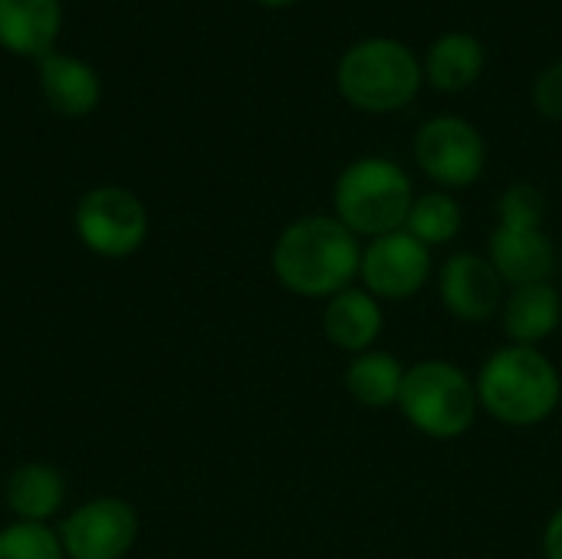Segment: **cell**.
Listing matches in <instances>:
<instances>
[{
    "label": "cell",
    "mask_w": 562,
    "mask_h": 559,
    "mask_svg": "<svg viewBox=\"0 0 562 559\" xmlns=\"http://www.w3.org/2000/svg\"><path fill=\"white\" fill-rule=\"evenodd\" d=\"M362 267L359 237L326 214H310L293 221L273 244L277 280L306 300H333L349 290Z\"/></svg>",
    "instance_id": "1"
},
{
    "label": "cell",
    "mask_w": 562,
    "mask_h": 559,
    "mask_svg": "<svg viewBox=\"0 0 562 559\" xmlns=\"http://www.w3.org/2000/svg\"><path fill=\"white\" fill-rule=\"evenodd\" d=\"M481 409L510 425L530 428L547 422L562 399L557 366L537 346H504L477 372Z\"/></svg>",
    "instance_id": "2"
},
{
    "label": "cell",
    "mask_w": 562,
    "mask_h": 559,
    "mask_svg": "<svg viewBox=\"0 0 562 559\" xmlns=\"http://www.w3.org/2000/svg\"><path fill=\"white\" fill-rule=\"evenodd\" d=\"M425 69L415 53L392 36H369L349 46L336 69L339 96L362 112L405 109L422 89Z\"/></svg>",
    "instance_id": "3"
},
{
    "label": "cell",
    "mask_w": 562,
    "mask_h": 559,
    "mask_svg": "<svg viewBox=\"0 0 562 559\" xmlns=\"http://www.w3.org/2000/svg\"><path fill=\"white\" fill-rule=\"evenodd\" d=\"M336 217L356 237H385L405 231L408 211L415 204L412 178L389 158H359L342 168L333 188Z\"/></svg>",
    "instance_id": "4"
},
{
    "label": "cell",
    "mask_w": 562,
    "mask_h": 559,
    "mask_svg": "<svg viewBox=\"0 0 562 559\" xmlns=\"http://www.w3.org/2000/svg\"><path fill=\"white\" fill-rule=\"evenodd\" d=\"M398 409L408 425L428 438L448 441L464 435L477 418V385L461 366L445 359H425L405 369Z\"/></svg>",
    "instance_id": "5"
},
{
    "label": "cell",
    "mask_w": 562,
    "mask_h": 559,
    "mask_svg": "<svg viewBox=\"0 0 562 559\" xmlns=\"http://www.w3.org/2000/svg\"><path fill=\"white\" fill-rule=\"evenodd\" d=\"M72 227L86 250L105 260H122L145 244L148 211L128 188L102 185L79 198Z\"/></svg>",
    "instance_id": "6"
},
{
    "label": "cell",
    "mask_w": 562,
    "mask_h": 559,
    "mask_svg": "<svg viewBox=\"0 0 562 559\" xmlns=\"http://www.w3.org/2000/svg\"><path fill=\"white\" fill-rule=\"evenodd\" d=\"M418 168L441 188H468L487 165L481 132L461 115H435L415 135Z\"/></svg>",
    "instance_id": "7"
},
{
    "label": "cell",
    "mask_w": 562,
    "mask_h": 559,
    "mask_svg": "<svg viewBox=\"0 0 562 559\" xmlns=\"http://www.w3.org/2000/svg\"><path fill=\"white\" fill-rule=\"evenodd\" d=\"M66 559H125L138 540V514L125 497H92L56 527Z\"/></svg>",
    "instance_id": "8"
},
{
    "label": "cell",
    "mask_w": 562,
    "mask_h": 559,
    "mask_svg": "<svg viewBox=\"0 0 562 559\" xmlns=\"http://www.w3.org/2000/svg\"><path fill=\"white\" fill-rule=\"evenodd\" d=\"M359 277L379 303L382 300H412L431 280V247L415 241L408 231L375 237L362 250Z\"/></svg>",
    "instance_id": "9"
},
{
    "label": "cell",
    "mask_w": 562,
    "mask_h": 559,
    "mask_svg": "<svg viewBox=\"0 0 562 559\" xmlns=\"http://www.w3.org/2000/svg\"><path fill=\"white\" fill-rule=\"evenodd\" d=\"M441 300L451 316L464 323H484L504 306V280L494 264L481 254H451L438 277Z\"/></svg>",
    "instance_id": "10"
},
{
    "label": "cell",
    "mask_w": 562,
    "mask_h": 559,
    "mask_svg": "<svg viewBox=\"0 0 562 559\" xmlns=\"http://www.w3.org/2000/svg\"><path fill=\"white\" fill-rule=\"evenodd\" d=\"M487 260L501 273L504 287H530V283H550L557 273L560 254L543 227L530 224H497L491 234Z\"/></svg>",
    "instance_id": "11"
},
{
    "label": "cell",
    "mask_w": 562,
    "mask_h": 559,
    "mask_svg": "<svg viewBox=\"0 0 562 559\" xmlns=\"http://www.w3.org/2000/svg\"><path fill=\"white\" fill-rule=\"evenodd\" d=\"M382 326H385L382 303L369 290L349 287L336 293L333 300H326L323 333L342 353H352V356L369 353L372 343L382 336Z\"/></svg>",
    "instance_id": "12"
},
{
    "label": "cell",
    "mask_w": 562,
    "mask_h": 559,
    "mask_svg": "<svg viewBox=\"0 0 562 559\" xmlns=\"http://www.w3.org/2000/svg\"><path fill=\"white\" fill-rule=\"evenodd\" d=\"M40 89H43L46 105L66 119L89 115L102 96L95 69L89 63H82L76 56H63V53H46L40 59Z\"/></svg>",
    "instance_id": "13"
},
{
    "label": "cell",
    "mask_w": 562,
    "mask_h": 559,
    "mask_svg": "<svg viewBox=\"0 0 562 559\" xmlns=\"http://www.w3.org/2000/svg\"><path fill=\"white\" fill-rule=\"evenodd\" d=\"M59 0H0V46L16 56H46L59 33Z\"/></svg>",
    "instance_id": "14"
},
{
    "label": "cell",
    "mask_w": 562,
    "mask_h": 559,
    "mask_svg": "<svg viewBox=\"0 0 562 559\" xmlns=\"http://www.w3.org/2000/svg\"><path fill=\"white\" fill-rule=\"evenodd\" d=\"M3 501L10 507L13 521L49 524L63 511V504H66V478L59 474V468L43 465V461L20 465L7 478Z\"/></svg>",
    "instance_id": "15"
},
{
    "label": "cell",
    "mask_w": 562,
    "mask_h": 559,
    "mask_svg": "<svg viewBox=\"0 0 562 559\" xmlns=\"http://www.w3.org/2000/svg\"><path fill=\"white\" fill-rule=\"evenodd\" d=\"M562 316L560 293L553 283L514 287L501 306V326L514 346H537L557 333Z\"/></svg>",
    "instance_id": "16"
},
{
    "label": "cell",
    "mask_w": 562,
    "mask_h": 559,
    "mask_svg": "<svg viewBox=\"0 0 562 559\" xmlns=\"http://www.w3.org/2000/svg\"><path fill=\"white\" fill-rule=\"evenodd\" d=\"M425 76L441 92H461L484 72V46L474 33H445L425 56Z\"/></svg>",
    "instance_id": "17"
},
{
    "label": "cell",
    "mask_w": 562,
    "mask_h": 559,
    "mask_svg": "<svg viewBox=\"0 0 562 559\" xmlns=\"http://www.w3.org/2000/svg\"><path fill=\"white\" fill-rule=\"evenodd\" d=\"M402 382H405V366L395 356L375 353V349L359 353L346 369V389L366 409L398 405Z\"/></svg>",
    "instance_id": "18"
},
{
    "label": "cell",
    "mask_w": 562,
    "mask_h": 559,
    "mask_svg": "<svg viewBox=\"0 0 562 559\" xmlns=\"http://www.w3.org/2000/svg\"><path fill=\"white\" fill-rule=\"evenodd\" d=\"M461 204L448 194V191H428L422 198H415L405 231L422 241L425 247H441L448 241L458 237L461 231Z\"/></svg>",
    "instance_id": "19"
},
{
    "label": "cell",
    "mask_w": 562,
    "mask_h": 559,
    "mask_svg": "<svg viewBox=\"0 0 562 559\" xmlns=\"http://www.w3.org/2000/svg\"><path fill=\"white\" fill-rule=\"evenodd\" d=\"M0 559H66V554L49 524L13 521L0 530Z\"/></svg>",
    "instance_id": "20"
},
{
    "label": "cell",
    "mask_w": 562,
    "mask_h": 559,
    "mask_svg": "<svg viewBox=\"0 0 562 559\" xmlns=\"http://www.w3.org/2000/svg\"><path fill=\"white\" fill-rule=\"evenodd\" d=\"M501 224H530L543 227V194L533 185H514L497 201Z\"/></svg>",
    "instance_id": "21"
},
{
    "label": "cell",
    "mask_w": 562,
    "mask_h": 559,
    "mask_svg": "<svg viewBox=\"0 0 562 559\" xmlns=\"http://www.w3.org/2000/svg\"><path fill=\"white\" fill-rule=\"evenodd\" d=\"M533 105L540 115L562 122V59L550 63L533 82Z\"/></svg>",
    "instance_id": "22"
},
{
    "label": "cell",
    "mask_w": 562,
    "mask_h": 559,
    "mask_svg": "<svg viewBox=\"0 0 562 559\" xmlns=\"http://www.w3.org/2000/svg\"><path fill=\"white\" fill-rule=\"evenodd\" d=\"M543 557L562 559V507L550 517V524L543 530Z\"/></svg>",
    "instance_id": "23"
},
{
    "label": "cell",
    "mask_w": 562,
    "mask_h": 559,
    "mask_svg": "<svg viewBox=\"0 0 562 559\" xmlns=\"http://www.w3.org/2000/svg\"><path fill=\"white\" fill-rule=\"evenodd\" d=\"M257 3H263V7H286V3H296V0H257Z\"/></svg>",
    "instance_id": "24"
}]
</instances>
